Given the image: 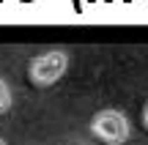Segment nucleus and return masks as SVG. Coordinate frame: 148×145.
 Here are the masks:
<instances>
[{
	"label": "nucleus",
	"instance_id": "nucleus-3",
	"mask_svg": "<svg viewBox=\"0 0 148 145\" xmlns=\"http://www.w3.org/2000/svg\"><path fill=\"white\" fill-rule=\"evenodd\" d=\"M11 101H14V96H11V88H8V82L0 77V115L11 110Z\"/></svg>",
	"mask_w": 148,
	"mask_h": 145
},
{
	"label": "nucleus",
	"instance_id": "nucleus-4",
	"mask_svg": "<svg viewBox=\"0 0 148 145\" xmlns=\"http://www.w3.org/2000/svg\"><path fill=\"white\" fill-rule=\"evenodd\" d=\"M143 123H145V129H148V101H145V107H143Z\"/></svg>",
	"mask_w": 148,
	"mask_h": 145
},
{
	"label": "nucleus",
	"instance_id": "nucleus-2",
	"mask_svg": "<svg viewBox=\"0 0 148 145\" xmlns=\"http://www.w3.org/2000/svg\"><path fill=\"white\" fill-rule=\"evenodd\" d=\"M69 69V52L63 49H52V52H44V55H36L27 66V74H30V82L38 88H47V85H55L60 77L66 74Z\"/></svg>",
	"mask_w": 148,
	"mask_h": 145
},
{
	"label": "nucleus",
	"instance_id": "nucleus-5",
	"mask_svg": "<svg viewBox=\"0 0 148 145\" xmlns=\"http://www.w3.org/2000/svg\"><path fill=\"white\" fill-rule=\"evenodd\" d=\"M74 11H82V0H74Z\"/></svg>",
	"mask_w": 148,
	"mask_h": 145
},
{
	"label": "nucleus",
	"instance_id": "nucleus-1",
	"mask_svg": "<svg viewBox=\"0 0 148 145\" xmlns=\"http://www.w3.org/2000/svg\"><path fill=\"white\" fill-rule=\"evenodd\" d=\"M90 134L96 140H101L104 145H123L132 137V126H129V118L121 110L107 107L90 118Z\"/></svg>",
	"mask_w": 148,
	"mask_h": 145
}]
</instances>
